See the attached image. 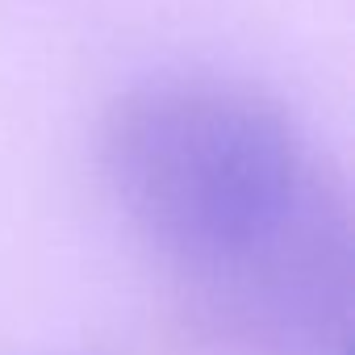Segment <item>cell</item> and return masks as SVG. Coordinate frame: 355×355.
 Masks as SVG:
<instances>
[{
  "instance_id": "6da1fadb",
  "label": "cell",
  "mask_w": 355,
  "mask_h": 355,
  "mask_svg": "<svg viewBox=\"0 0 355 355\" xmlns=\"http://www.w3.org/2000/svg\"><path fill=\"white\" fill-rule=\"evenodd\" d=\"M105 180L155 259L230 334L280 355L351 347V205L268 92L167 76L105 117Z\"/></svg>"
},
{
  "instance_id": "7a4b0ae2",
  "label": "cell",
  "mask_w": 355,
  "mask_h": 355,
  "mask_svg": "<svg viewBox=\"0 0 355 355\" xmlns=\"http://www.w3.org/2000/svg\"><path fill=\"white\" fill-rule=\"evenodd\" d=\"M334 355H351V347H343V351H334Z\"/></svg>"
}]
</instances>
